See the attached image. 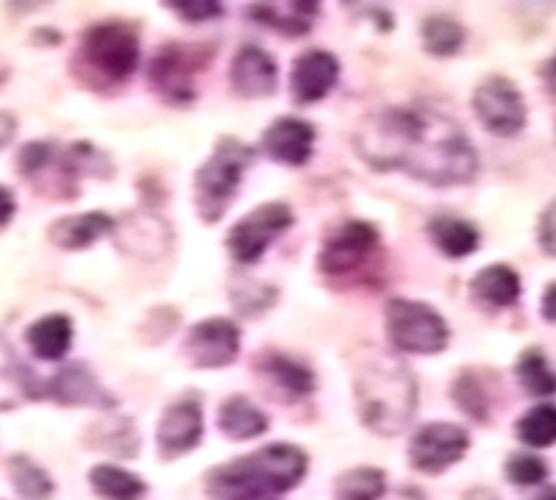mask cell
Segmentation results:
<instances>
[{
	"label": "cell",
	"instance_id": "1",
	"mask_svg": "<svg viewBox=\"0 0 556 500\" xmlns=\"http://www.w3.org/2000/svg\"><path fill=\"white\" fill-rule=\"evenodd\" d=\"M374 170H404L431 187H462L479 176V153L465 128L434 108H384L354 133Z\"/></svg>",
	"mask_w": 556,
	"mask_h": 500
},
{
	"label": "cell",
	"instance_id": "2",
	"mask_svg": "<svg viewBox=\"0 0 556 500\" xmlns=\"http://www.w3.org/2000/svg\"><path fill=\"white\" fill-rule=\"evenodd\" d=\"M354 398L362 425L381 437H395L409 425L417 409V381L404 361L381 348L356 350Z\"/></svg>",
	"mask_w": 556,
	"mask_h": 500
},
{
	"label": "cell",
	"instance_id": "3",
	"mask_svg": "<svg viewBox=\"0 0 556 500\" xmlns=\"http://www.w3.org/2000/svg\"><path fill=\"white\" fill-rule=\"evenodd\" d=\"M306 470L304 450L276 443L208 470L206 492L212 500H281L304 482Z\"/></svg>",
	"mask_w": 556,
	"mask_h": 500
},
{
	"label": "cell",
	"instance_id": "4",
	"mask_svg": "<svg viewBox=\"0 0 556 500\" xmlns=\"http://www.w3.org/2000/svg\"><path fill=\"white\" fill-rule=\"evenodd\" d=\"M139 67V34L131 23L106 20L84 31L76 53L73 73L92 89L123 87Z\"/></svg>",
	"mask_w": 556,
	"mask_h": 500
},
{
	"label": "cell",
	"instance_id": "5",
	"mask_svg": "<svg viewBox=\"0 0 556 500\" xmlns=\"http://www.w3.org/2000/svg\"><path fill=\"white\" fill-rule=\"evenodd\" d=\"M317 270L334 284H379L384 270V247L374 222L345 220L326 234L317 254Z\"/></svg>",
	"mask_w": 556,
	"mask_h": 500
},
{
	"label": "cell",
	"instance_id": "6",
	"mask_svg": "<svg viewBox=\"0 0 556 500\" xmlns=\"http://www.w3.org/2000/svg\"><path fill=\"white\" fill-rule=\"evenodd\" d=\"M253 158H256V151L251 145L235 137H223L212 156L198 167L192 192H195V209L203 222H217L226 215Z\"/></svg>",
	"mask_w": 556,
	"mask_h": 500
},
{
	"label": "cell",
	"instance_id": "7",
	"mask_svg": "<svg viewBox=\"0 0 556 500\" xmlns=\"http://www.w3.org/2000/svg\"><path fill=\"white\" fill-rule=\"evenodd\" d=\"M217 48L212 42H167L148 64L153 92L173 106L195 101L198 76L208 67Z\"/></svg>",
	"mask_w": 556,
	"mask_h": 500
},
{
	"label": "cell",
	"instance_id": "8",
	"mask_svg": "<svg viewBox=\"0 0 556 500\" xmlns=\"http://www.w3.org/2000/svg\"><path fill=\"white\" fill-rule=\"evenodd\" d=\"M384 323L387 334H390V343L395 350L431 356L443 354V350L448 348V323H445V317L437 309H431L429 304L406 298L390 300Z\"/></svg>",
	"mask_w": 556,
	"mask_h": 500
},
{
	"label": "cell",
	"instance_id": "9",
	"mask_svg": "<svg viewBox=\"0 0 556 500\" xmlns=\"http://www.w3.org/2000/svg\"><path fill=\"white\" fill-rule=\"evenodd\" d=\"M473 112L486 131L504 140L518 137L529 120V108L518 84L504 76H486L479 81L473 92Z\"/></svg>",
	"mask_w": 556,
	"mask_h": 500
},
{
	"label": "cell",
	"instance_id": "10",
	"mask_svg": "<svg viewBox=\"0 0 556 500\" xmlns=\"http://www.w3.org/2000/svg\"><path fill=\"white\" fill-rule=\"evenodd\" d=\"M292 222H295V217H292V209L287 203H265L260 209L248 211L235 229L228 231V254L240 265H253L265 256L267 247L285 234Z\"/></svg>",
	"mask_w": 556,
	"mask_h": 500
},
{
	"label": "cell",
	"instance_id": "11",
	"mask_svg": "<svg viewBox=\"0 0 556 500\" xmlns=\"http://www.w3.org/2000/svg\"><path fill=\"white\" fill-rule=\"evenodd\" d=\"M470 448V434L454 423H431L417 431L409 445L412 467L426 475L445 473Z\"/></svg>",
	"mask_w": 556,
	"mask_h": 500
},
{
	"label": "cell",
	"instance_id": "12",
	"mask_svg": "<svg viewBox=\"0 0 556 500\" xmlns=\"http://www.w3.org/2000/svg\"><path fill=\"white\" fill-rule=\"evenodd\" d=\"M240 329L226 317H208L203 323L192 325L184 339V354L192 368L217 370L228 368L240 356Z\"/></svg>",
	"mask_w": 556,
	"mask_h": 500
},
{
	"label": "cell",
	"instance_id": "13",
	"mask_svg": "<svg viewBox=\"0 0 556 500\" xmlns=\"http://www.w3.org/2000/svg\"><path fill=\"white\" fill-rule=\"evenodd\" d=\"M203 437V412L201 403L192 398L176 400L167 406L156 428V448L159 457L170 462V459L184 457L201 445Z\"/></svg>",
	"mask_w": 556,
	"mask_h": 500
},
{
	"label": "cell",
	"instance_id": "14",
	"mask_svg": "<svg viewBox=\"0 0 556 500\" xmlns=\"http://www.w3.org/2000/svg\"><path fill=\"white\" fill-rule=\"evenodd\" d=\"M315 145V126L301 117H278L262 137V153L270 162L287 167H301L312 158Z\"/></svg>",
	"mask_w": 556,
	"mask_h": 500
},
{
	"label": "cell",
	"instance_id": "15",
	"mask_svg": "<svg viewBox=\"0 0 556 500\" xmlns=\"http://www.w3.org/2000/svg\"><path fill=\"white\" fill-rule=\"evenodd\" d=\"M340 78V62L329 51H306L295 59L290 73V89L295 103H317L331 89L337 87Z\"/></svg>",
	"mask_w": 556,
	"mask_h": 500
},
{
	"label": "cell",
	"instance_id": "16",
	"mask_svg": "<svg viewBox=\"0 0 556 500\" xmlns=\"http://www.w3.org/2000/svg\"><path fill=\"white\" fill-rule=\"evenodd\" d=\"M228 81L242 98H267L278 87V64L265 48L245 44L240 48L228 70Z\"/></svg>",
	"mask_w": 556,
	"mask_h": 500
},
{
	"label": "cell",
	"instance_id": "17",
	"mask_svg": "<svg viewBox=\"0 0 556 500\" xmlns=\"http://www.w3.org/2000/svg\"><path fill=\"white\" fill-rule=\"evenodd\" d=\"M45 393L51 395L56 403L62 406H92V409H112L117 400L98 384L96 373L87 364H64L48 386Z\"/></svg>",
	"mask_w": 556,
	"mask_h": 500
},
{
	"label": "cell",
	"instance_id": "18",
	"mask_svg": "<svg viewBox=\"0 0 556 500\" xmlns=\"http://www.w3.org/2000/svg\"><path fill=\"white\" fill-rule=\"evenodd\" d=\"M523 281L509 265H490L470 281V298L484 309H509L520 300Z\"/></svg>",
	"mask_w": 556,
	"mask_h": 500
},
{
	"label": "cell",
	"instance_id": "19",
	"mask_svg": "<svg viewBox=\"0 0 556 500\" xmlns=\"http://www.w3.org/2000/svg\"><path fill=\"white\" fill-rule=\"evenodd\" d=\"M248 12H251L253 23H262L273 31L287 34V37H304L315 26L320 7L312 0H285V3H253Z\"/></svg>",
	"mask_w": 556,
	"mask_h": 500
},
{
	"label": "cell",
	"instance_id": "20",
	"mask_svg": "<svg viewBox=\"0 0 556 500\" xmlns=\"http://www.w3.org/2000/svg\"><path fill=\"white\" fill-rule=\"evenodd\" d=\"M114 226H117V220H112L103 211H87V215H73L56 220L48 229V236L62 251H87L101 236L114 234Z\"/></svg>",
	"mask_w": 556,
	"mask_h": 500
},
{
	"label": "cell",
	"instance_id": "21",
	"mask_svg": "<svg viewBox=\"0 0 556 500\" xmlns=\"http://www.w3.org/2000/svg\"><path fill=\"white\" fill-rule=\"evenodd\" d=\"M256 370L265 373L290 398H306V395L315 393V373L301 359H292V356L278 354V350H265L256 359Z\"/></svg>",
	"mask_w": 556,
	"mask_h": 500
},
{
	"label": "cell",
	"instance_id": "22",
	"mask_svg": "<svg viewBox=\"0 0 556 500\" xmlns=\"http://www.w3.org/2000/svg\"><path fill=\"white\" fill-rule=\"evenodd\" d=\"M28 348L42 361H59L73 345V323L67 315H45L26 331Z\"/></svg>",
	"mask_w": 556,
	"mask_h": 500
},
{
	"label": "cell",
	"instance_id": "23",
	"mask_svg": "<svg viewBox=\"0 0 556 500\" xmlns=\"http://www.w3.org/2000/svg\"><path fill=\"white\" fill-rule=\"evenodd\" d=\"M123 231V247L139 256H159L167 251L170 242V229L165 220H159L153 215H128L121 226H114V231Z\"/></svg>",
	"mask_w": 556,
	"mask_h": 500
},
{
	"label": "cell",
	"instance_id": "24",
	"mask_svg": "<svg viewBox=\"0 0 556 500\" xmlns=\"http://www.w3.org/2000/svg\"><path fill=\"white\" fill-rule=\"evenodd\" d=\"M454 403L459 406L462 412L468 418L486 423L490 414H493L495 403V386L490 373H481V370H465V373L456 375L454 381Z\"/></svg>",
	"mask_w": 556,
	"mask_h": 500
},
{
	"label": "cell",
	"instance_id": "25",
	"mask_svg": "<svg viewBox=\"0 0 556 500\" xmlns=\"http://www.w3.org/2000/svg\"><path fill=\"white\" fill-rule=\"evenodd\" d=\"M429 236L451 259H465V256L476 254L481 245L479 229L470 220H462V217H434L429 222Z\"/></svg>",
	"mask_w": 556,
	"mask_h": 500
},
{
	"label": "cell",
	"instance_id": "26",
	"mask_svg": "<svg viewBox=\"0 0 556 500\" xmlns=\"http://www.w3.org/2000/svg\"><path fill=\"white\" fill-rule=\"evenodd\" d=\"M39 393L42 389L34 375L20 364L14 350L0 339V409H12L23 400H37Z\"/></svg>",
	"mask_w": 556,
	"mask_h": 500
},
{
	"label": "cell",
	"instance_id": "27",
	"mask_svg": "<svg viewBox=\"0 0 556 500\" xmlns=\"http://www.w3.org/2000/svg\"><path fill=\"white\" fill-rule=\"evenodd\" d=\"M217 425L228 439H256L267 431V418L260 406H253L251 400L237 395L228 398L217 412Z\"/></svg>",
	"mask_w": 556,
	"mask_h": 500
},
{
	"label": "cell",
	"instance_id": "28",
	"mask_svg": "<svg viewBox=\"0 0 556 500\" xmlns=\"http://www.w3.org/2000/svg\"><path fill=\"white\" fill-rule=\"evenodd\" d=\"M89 484L92 492L103 500H139L148 489L139 475L114 464H98L89 470Z\"/></svg>",
	"mask_w": 556,
	"mask_h": 500
},
{
	"label": "cell",
	"instance_id": "29",
	"mask_svg": "<svg viewBox=\"0 0 556 500\" xmlns=\"http://www.w3.org/2000/svg\"><path fill=\"white\" fill-rule=\"evenodd\" d=\"M515 375L531 398H554L556 395V370L551 368V361L540 348H529L520 354Z\"/></svg>",
	"mask_w": 556,
	"mask_h": 500
},
{
	"label": "cell",
	"instance_id": "30",
	"mask_svg": "<svg viewBox=\"0 0 556 500\" xmlns=\"http://www.w3.org/2000/svg\"><path fill=\"white\" fill-rule=\"evenodd\" d=\"M420 39H424V48L431 56L448 59L465 48V28H462L459 20L434 14V17H426V23L420 26Z\"/></svg>",
	"mask_w": 556,
	"mask_h": 500
},
{
	"label": "cell",
	"instance_id": "31",
	"mask_svg": "<svg viewBox=\"0 0 556 500\" xmlns=\"http://www.w3.org/2000/svg\"><path fill=\"white\" fill-rule=\"evenodd\" d=\"M518 439L534 450H543L556 445V403H538L515 425Z\"/></svg>",
	"mask_w": 556,
	"mask_h": 500
},
{
	"label": "cell",
	"instance_id": "32",
	"mask_svg": "<svg viewBox=\"0 0 556 500\" xmlns=\"http://www.w3.org/2000/svg\"><path fill=\"white\" fill-rule=\"evenodd\" d=\"M387 489V478L376 467H354L342 473L334 484L337 500H379Z\"/></svg>",
	"mask_w": 556,
	"mask_h": 500
},
{
	"label": "cell",
	"instance_id": "33",
	"mask_svg": "<svg viewBox=\"0 0 556 500\" xmlns=\"http://www.w3.org/2000/svg\"><path fill=\"white\" fill-rule=\"evenodd\" d=\"M9 475H12L14 489L26 500H45L53 495L51 475L28 457H14L9 462Z\"/></svg>",
	"mask_w": 556,
	"mask_h": 500
},
{
	"label": "cell",
	"instance_id": "34",
	"mask_svg": "<svg viewBox=\"0 0 556 500\" xmlns=\"http://www.w3.org/2000/svg\"><path fill=\"white\" fill-rule=\"evenodd\" d=\"M506 478L518 487H540L548 478V464L534 453H515L506 462Z\"/></svg>",
	"mask_w": 556,
	"mask_h": 500
},
{
	"label": "cell",
	"instance_id": "35",
	"mask_svg": "<svg viewBox=\"0 0 556 500\" xmlns=\"http://www.w3.org/2000/svg\"><path fill=\"white\" fill-rule=\"evenodd\" d=\"M170 9L176 14H181L187 23H206V20H215L223 14V3L215 0H192V3H170Z\"/></svg>",
	"mask_w": 556,
	"mask_h": 500
},
{
	"label": "cell",
	"instance_id": "36",
	"mask_svg": "<svg viewBox=\"0 0 556 500\" xmlns=\"http://www.w3.org/2000/svg\"><path fill=\"white\" fill-rule=\"evenodd\" d=\"M538 240H540V247H543V254L554 256L556 259V197L545 206L543 215H540Z\"/></svg>",
	"mask_w": 556,
	"mask_h": 500
},
{
	"label": "cell",
	"instance_id": "37",
	"mask_svg": "<svg viewBox=\"0 0 556 500\" xmlns=\"http://www.w3.org/2000/svg\"><path fill=\"white\" fill-rule=\"evenodd\" d=\"M14 211H17V201H14V195L7 187H0V229H7L9 222H12Z\"/></svg>",
	"mask_w": 556,
	"mask_h": 500
},
{
	"label": "cell",
	"instance_id": "38",
	"mask_svg": "<svg viewBox=\"0 0 556 500\" xmlns=\"http://www.w3.org/2000/svg\"><path fill=\"white\" fill-rule=\"evenodd\" d=\"M540 311H543V317L548 323H556V281L545 286L543 300H540Z\"/></svg>",
	"mask_w": 556,
	"mask_h": 500
},
{
	"label": "cell",
	"instance_id": "39",
	"mask_svg": "<svg viewBox=\"0 0 556 500\" xmlns=\"http://www.w3.org/2000/svg\"><path fill=\"white\" fill-rule=\"evenodd\" d=\"M14 131H17V120L12 115H7V112H0V148L12 142Z\"/></svg>",
	"mask_w": 556,
	"mask_h": 500
},
{
	"label": "cell",
	"instance_id": "40",
	"mask_svg": "<svg viewBox=\"0 0 556 500\" xmlns=\"http://www.w3.org/2000/svg\"><path fill=\"white\" fill-rule=\"evenodd\" d=\"M534 500H556V487L545 489V492H540L538 498H534Z\"/></svg>",
	"mask_w": 556,
	"mask_h": 500
},
{
	"label": "cell",
	"instance_id": "41",
	"mask_svg": "<svg viewBox=\"0 0 556 500\" xmlns=\"http://www.w3.org/2000/svg\"><path fill=\"white\" fill-rule=\"evenodd\" d=\"M7 78H9V67L3 62H0V84L7 81Z\"/></svg>",
	"mask_w": 556,
	"mask_h": 500
}]
</instances>
